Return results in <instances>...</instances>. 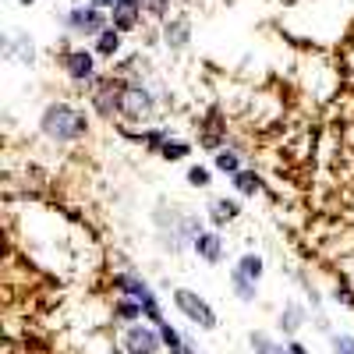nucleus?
Instances as JSON below:
<instances>
[{"mask_svg":"<svg viewBox=\"0 0 354 354\" xmlns=\"http://www.w3.org/2000/svg\"><path fill=\"white\" fill-rule=\"evenodd\" d=\"M234 270H241L248 280H255V283H259V280H262V273H266V262H262V255H259V252H245L238 262H234Z\"/></svg>","mask_w":354,"mask_h":354,"instance_id":"obj_22","label":"nucleus"},{"mask_svg":"<svg viewBox=\"0 0 354 354\" xmlns=\"http://www.w3.org/2000/svg\"><path fill=\"white\" fill-rule=\"evenodd\" d=\"M287 351H290V354H308V347H305L298 337H290V340H287Z\"/></svg>","mask_w":354,"mask_h":354,"instance_id":"obj_30","label":"nucleus"},{"mask_svg":"<svg viewBox=\"0 0 354 354\" xmlns=\"http://www.w3.org/2000/svg\"><path fill=\"white\" fill-rule=\"evenodd\" d=\"M4 53L11 57V61H18L21 68L36 64V43H32V36H4Z\"/></svg>","mask_w":354,"mask_h":354,"instance_id":"obj_12","label":"nucleus"},{"mask_svg":"<svg viewBox=\"0 0 354 354\" xmlns=\"http://www.w3.org/2000/svg\"><path fill=\"white\" fill-rule=\"evenodd\" d=\"M213 167L220 170V174H227V177H234V174H241L245 167H241V153L238 149H216V156H213Z\"/></svg>","mask_w":354,"mask_h":354,"instance_id":"obj_20","label":"nucleus"},{"mask_svg":"<svg viewBox=\"0 0 354 354\" xmlns=\"http://www.w3.org/2000/svg\"><path fill=\"white\" fill-rule=\"evenodd\" d=\"M121 135L128 142H138V145H145V149L160 153L163 145H167V138H170V128H153V131H128V128H121Z\"/></svg>","mask_w":354,"mask_h":354,"instance_id":"obj_16","label":"nucleus"},{"mask_svg":"<svg viewBox=\"0 0 354 354\" xmlns=\"http://www.w3.org/2000/svg\"><path fill=\"white\" fill-rule=\"evenodd\" d=\"M121 347H124V354H163L167 344L160 337V326H153V322H131L121 333Z\"/></svg>","mask_w":354,"mask_h":354,"instance_id":"obj_6","label":"nucleus"},{"mask_svg":"<svg viewBox=\"0 0 354 354\" xmlns=\"http://www.w3.org/2000/svg\"><path fill=\"white\" fill-rule=\"evenodd\" d=\"M209 181H213L209 167H188V185L192 188H209Z\"/></svg>","mask_w":354,"mask_h":354,"instance_id":"obj_26","label":"nucleus"},{"mask_svg":"<svg viewBox=\"0 0 354 354\" xmlns=\"http://www.w3.org/2000/svg\"><path fill=\"white\" fill-rule=\"evenodd\" d=\"M163 43H167L174 53L188 50V43H192V18H185V15L167 18V21H163Z\"/></svg>","mask_w":354,"mask_h":354,"instance_id":"obj_9","label":"nucleus"},{"mask_svg":"<svg viewBox=\"0 0 354 354\" xmlns=\"http://www.w3.org/2000/svg\"><path fill=\"white\" fill-rule=\"evenodd\" d=\"M121 93H124V78L121 75H100L96 82H88V106H93L103 121L121 117Z\"/></svg>","mask_w":354,"mask_h":354,"instance_id":"obj_3","label":"nucleus"},{"mask_svg":"<svg viewBox=\"0 0 354 354\" xmlns=\"http://www.w3.org/2000/svg\"><path fill=\"white\" fill-rule=\"evenodd\" d=\"M248 344H252V354H290L287 344L273 340L270 333H248Z\"/></svg>","mask_w":354,"mask_h":354,"instance_id":"obj_23","label":"nucleus"},{"mask_svg":"<svg viewBox=\"0 0 354 354\" xmlns=\"http://www.w3.org/2000/svg\"><path fill=\"white\" fill-rule=\"evenodd\" d=\"M230 181H234V192L245 195V198H252V195L262 192V177H259L255 170H241V174H234Z\"/></svg>","mask_w":354,"mask_h":354,"instance_id":"obj_21","label":"nucleus"},{"mask_svg":"<svg viewBox=\"0 0 354 354\" xmlns=\"http://www.w3.org/2000/svg\"><path fill=\"white\" fill-rule=\"evenodd\" d=\"M142 0H121L113 11H110V25L117 28V32H135L138 21H142Z\"/></svg>","mask_w":354,"mask_h":354,"instance_id":"obj_10","label":"nucleus"},{"mask_svg":"<svg viewBox=\"0 0 354 354\" xmlns=\"http://www.w3.org/2000/svg\"><path fill=\"white\" fill-rule=\"evenodd\" d=\"M330 344H333V354H354V337L351 333H333Z\"/></svg>","mask_w":354,"mask_h":354,"instance_id":"obj_28","label":"nucleus"},{"mask_svg":"<svg viewBox=\"0 0 354 354\" xmlns=\"http://www.w3.org/2000/svg\"><path fill=\"white\" fill-rule=\"evenodd\" d=\"M174 308L181 312L195 330H205V333H209V330H216V326H220L216 308H213L209 301H205L202 294H195V290H188V287H177V290H174Z\"/></svg>","mask_w":354,"mask_h":354,"instance_id":"obj_4","label":"nucleus"},{"mask_svg":"<svg viewBox=\"0 0 354 354\" xmlns=\"http://www.w3.org/2000/svg\"><path fill=\"white\" fill-rule=\"evenodd\" d=\"M223 138H227V128L220 124V110H209L202 121V135L198 142L205 145V149H223Z\"/></svg>","mask_w":354,"mask_h":354,"instance_id":"obj_14","label":"nucleus"},{"mask_svg":"<svg viewBox=\"0 0 354 354\" xmlns=\"http://www.w3.org/2000/svg\"><path fill=\"white\" fill-rule=\"evenodd\" d=\"M230 290H234V298L245 301V305H252V301L259 298V283L248 280L241 270H230Z\"/></svg>","mask_w":354,"mask_h":354,"instance_id":"obj_18","label":"nucleus"},{"mask_svg":"<svg viewBox=\"0 0 354 354\" xmlns=\"http://www.w3.org/2000/svg\"><path fill=\"white\" fill-rule=\"evenodd\" d=\"M142 11L160 18V21H167L170 18V0H142Z\"/></svg>","mask_w":354,"mask_h":354,"instance_id":"obj_25","label":"nucleus"},{"mask_svg":"<svg viewBox=\"0 0 354 354\" xmlns=\"http://www.w3.org/2000/svg\"><path fill=\"white\" fill-rule=\"evenodd\" d=\"M337 301H344V305H354V294H351L347 287H337Z\"/></svg>","mask_w":354,"mask_h":354,"instance_id":"obj_31","label":"nucleus"},{"mask_svg":"<svg viewBox=\"0 0 354 354\" xmlns=\"http://www.w3.org/2000/svg\"><path fill=\"white\" fill-rule=\"evenodd\" d=\"M305 322H308V312H305L301 301H287V305L280 308V330H283L287 337H298V333L305 330Z\"/></svg>","mask_w":354,"mask_h":354,"instance_id":"obj_13","label":"nucleus"},{"mask_svg":"<svg viewBox=\"0 0 354 354\" xmlns=\"http://www.w3.org/2000/svg\"><path fill=\"white\" fill-rule=\"evenodd\" d=\"M61 64H64L68 78L78 82V85H88V82L100 78V75H96V53L85 50V46H68V50H61Z\"/></svg>","mask_w":354,"mask_h":354,"instance_id":"obj_8","label":"nucleus"},{"mask_svg":"<svg viewBox=\"0 0 354 354\" xmlns=\"http://www.w3.org/2000/svg\"><path fill=\"white\" fill-rule=\"evenodd\" d=\"M156 113V96L145 88L142 82H124V93H121V117L124 121H149Z\"/></svg>","mask_w":354,"mask_h":354,"instance_id":"obj_7","label":"nucleus"},{"mask_svg":"<svg viewBox=\"0 0 354 354\" xmlns=\"http://www.w3.org/2000/svg\"><path fill=\"white\" fill-rule=\"evenodd\" d=\"M110 354H124V347H113V351H110Z\"/></svg>","mask_w":354,"mask_h":354,"instance_id":"obj_34","label":"nucleus"},{"mask_svg":"<svg viewBox=\"0 0 354 354\" xmlns=\"http://www.w3.org/2000/svg\"><path fill=\"white\" fill-rule=\"evenodd\" d=\"M113 319H117V322H124V326H131V322H145V308H142L135 298L121 294V298L113 301Z\"/></svg>","mask_w":354,"mask_h":354,"instance_id":"obj_17","label":"nucleus"},{"mask_svg":"<svg viewBox=\"0 0 354 354\" xmlns=\"http://www.w3.org/2000/svg\"><path fill=\"white\" fill-rule=\"evenodd\" d=\"M18 4H21V8H28V4H36V0H18Z\"/></svg>","mask_w":354,"mask_h":354,"instance_id":"obj_33","label":"nucleus"},{"mask_svg":"<svg viewBox=\"0 0 354 354\" xmlns=\"http://www.w3.org/2000/svg\"><path fill=\"white\" fill-rule=\"evenodd\" d=\"M121 36H124V32H117V28L110 25L106 32H100V36H96L93 53H96V57H106V61H113V57L121 53Z\"/></svg>","mask_w":354,"mask_h":354,"instance_id":"obj_19","label":"nucleus"},{"mask_svg":"<svg viewBox=\"0 0 354 354\" xmlns=\"http://www.w3.org/2000/svg\"><path fill=\"white\" fill-rule=\"evenodd\" d=\"M113 290H121V294H128V298H135V301L145 308V322H153V326H160V322H163L160 298H156V290L142 280V273H135V270L113 273Z\"/></svg>","mask_w":354,"mask_h":354,"instance_id":"obj_2","label":"nucleus"},{"mask_svg":"<svg viewBox=\"0 0 354 354\" xmlns=\"http://www.w3.org/2000/svg\"><path fill=\"white\" fill-rule=\"evenodd\" d=\"M64 25H68V32L82 36V39H96L100 32H106L110 28V15L93 8V4H78L64 15Z\"/></svg>","mask_w":354,"mask_h":354,"instance_id":"obj_5","label":"nucleus"},{"mask_svg":"<svg viewBox=\"0 0 354 354\" xmlns=\"http://www.w3.org/2000/svg\"><path fill=\"white\" fill-rule=\"evenodd\" d=\"M181 4H188V0H181Z\"/></svg>","mask_w":354,"mask_h":354,"instance_id":"obj_35","label":"nucleus"},{"mask_svg":"<svg viewBox=\"0 0 354 354\" xmlns=\"http://www.w3.org/2000/svg\"><path fill=\"white\" fill-rule=\"evenodd\" d=\"M238 216H241L238 198H213V202H209V220H213V227H227V223H234Z\"/></svg>","mask_w":354,"mask_h":354,"instance_id":"obj_15","label":"nucleus"},{"mask_svg":"<svg viewBox=\"0 0 354 354\" xmlns=\"http://www.w3.org/2000/svg\"><path fill=\"white\" fill-rule=\"evenodd\" d=\"M85 4H93V8H100V11H113L121 0H85Z\"/></svg>","mask_w":354,"mask_h":354,"instance_id":"obj_29","label":"nucleus"},{"mask_svg":"<svg viewBox=\"0 0 354 354\" xmlns=\"http://www.w3.org/2000/svg\"><path fill=\"white\" fill-rule=\"evenodd\" d=\"M170 354H195V347H188V344H181V347H174Z\"/></svg>","mask_w":354,"mask_h":354,"instance_id":"obj_32","label":"nucleus"},{"mask_svg":"<svg viewBox=\"0 0 354 354\" xmlns=\"http://www.w3.org/2000/svg\"><path fill=\"white\" fill-rule=\"evenodd\" d=\"M160 337H163V344H167L170 351H174V347H181V344H185V337H181V333H177V330L170 326V322H167V319L160 322Z\"/></svg>","mask_w":354,"mask_h":354,"instance_id":"obj_27","label":"nucleus"},{"mask_svg":"<svg viewBox=\"0 0 354 354\" xmlns=\"http://www.w3.org/2000/svg\"><path fill=\"white\" fill-rule=\"evenodd\" d=\"M39 131H43V138H50L57 145H71L88 135V117L82 106H75L68 100H53L39 113Z\"/></svg>","mask_w":354,"mask_h":354,"instance_id":"obj_1","label":"nucleus"},{"mask_svg":"<svg viewBox=\"0 0 354 354\" xmlns=\"http://www.w3.org/2000/svg\"><path fill=\"white\" fill-rule=\"evenodd\" d=\"M192 153V142H185V138H167V145L156 153V156H163L167 163H177V160H185Z\"/></svg>","mask_w":354,"mask_h":354,"instance_id":"obj_24","label":"nucleus"},{"mask_svg":"<svg viewBox=\"0 0 354 354\" xmlns=\"http://www.w3.org/2000/svg\"><path fill=\"white\" fill-rule=\"evenodd\" d=\"M192 252H195L202 262L220 266V262H223V238H220L216 230H202L198 238H195V245H192Z\"/></svg>","mask_w":354,"mask_h":354,"instance_id":"obj_11","label":"nucleus"}]
</instances>
